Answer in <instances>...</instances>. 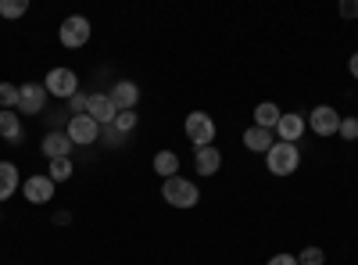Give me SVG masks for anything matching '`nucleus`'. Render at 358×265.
Masks as SVG:
<instances>
[{
  "label": "nucleus",
  "instance_id": "f257e3e1",
  "mask_svg": "<svg viewBox=\"0 0 358 265\" xmlns=\"http://www.w3.org/2000/svg\"><path fill=\"white\" fill-rule=\"evenodd\" d=\"M162 201L169 204V208L190 212V208H197L201 190H197L194 180H187V176H172V180H162Z\"/></svg>",
  "mask_w": 358,
  "mask_h": 265
},
{
  "label": "nucleus",
  "instance_id": "f03ea898",
  "mask_svg": "<svg viewBox=\"0 0 358 265\" xmlns=\"http://www.w3.org/2000/svg\"><path fill=\"white\" fill-rule=\"evenodd\" d=\"M265 165H268V172L273 176H294L297 169H301V151H297V143H283V140H276L273 147H268V155H265Z\"/></svg>",
  "mask_w": 358,
  "mask_h": 265
},
{
  "label": "nucleus",
  "instance_id": "7ed1b4c3",
  "mask_svg": "<svg viewBox=\"0 0 358 265\" xmlns=\"http://www.w3.org/2000/svg\"><path fill=\"white\" fill-rule=\"evenodd\" d=\"M183 133H187V140L194 143V151H197V147H212L215 143L219 126H215V119L208 111H190L187 122H183Z\"/></svg>",
  "mask_w": 358,
  "mask_h": 265
},
{
  "label": "nucleus",
  "instance_id": "20e7f679",
  "mask_svg": "<svg viewBox=\"0 0 358 265\" xmlns=\"http://www.w3.org/2000/svg\"><path fill=\"white\" fill-rule=\"evenodd\" d=\"M90 36H94V25H90V18H83V15H69L62 22V29H57V40H62V47H69V50H83L90 43Z\"/></svg>",
  "mask_w": 358,
  "mask_h": 265
},
{
  "label": "nucleus",
  "instance_id": "39448f33",
  "mask_svg": "<svg viewBox=\"0 0 358 265\" xmlns=\"http://www.w3.org/2000/svg\"><path fill=\"white\" fill-rule=\"evenodd\" d=\"M341 119L344 115L334 108V104H319V108H312L308 115H305V122H308V129L315 133V136H337L341 133Z\"/></svg>",
  "mask_w": 358,
  "mask_h": 265
},
{
  "label": "nucleus",
  "instance_id": "423d86ee",
  "mask_svg": "<svg viewBox=\"0 0 358 265\" xmlns=\"http://www.w3.org/2000/svg\"><path fill=\"white\" fill-rule=\"evenodd\" d=\"M43 86H47V94L57 97V101H72L79 94V76L72 69H50L43 76Z\"/></svg>",
  "mask_w": 358,
  "mask_h": 265
},
{
  "label": "nucleus",
  "instance_id": "0eeeda50",
  "mask_svg": "<svg viewBox=\"0 0 358 265\" xmlns=\"http://www.w3.org/2000/svg\"><path fill=\"white\" fill-rule=\"evenodd\" d=\"M47 101H50V94L43 83H22L18 86V115H43Z\"/></svg>",
  "mask_w": 358,
  "mask_h": 265
},
{
  "label": "nucleus",
  "instance_id": "6e6552de",
  "mask_svg": "<svg viewBox=\"0 0 358 265\" xmlns=\"http://www.w3.org/2000/svg\"><path fill=\"white\" fill-rule=\"evenodd\" d=\"M65 133H69V140H72L76 147H94V143H101V126L90 119V115H72L69 126H65Z\"/></svg>",
  "mask_w": 358,
  "mask_h": 265
},
{
  "label": "nucleus",
  "instance_id": "1a4fd4ad",
  "mask_svg": "<svg viewBox=\"0 0 358 265\" xmlns=\"http://www.w3.org/2000/svg\"><path fill=\"white\" fill-rule=\"evenodd\" d=\"M54 180L47 172H33L29 180H22V197L29 201V204H50L54 201Z\"/></svg>",
  "mask_w": 358,
  "mask_h": 265
},
{
  "label": "nucleus",
  "instance_id": "9d476101",
  "mask_svg": "<svg viewBox=\"0 0 358 265\" xmlns=\"http://www.w3.org/2000/svg\"><path fill=\"white\" fill-rule=\"evenodd\" d=\"M40 151H43L47 162H57V158H72L76 143L69 140L65 129H47V136H43V143H40Z\"/></svg>",
  "mask_w": 358,
  "mask_h": 265
},
{
  "label": "nucleus",
  "instance_id": "9b49d317",
  "mask_svg": "<svg viewBox=\"0 0 358 265\" xmlns=\"http://www.w3.org/2000/svg\"><path fill=\"white\" fill-rule=\"evenodd\" d=\"M305 133H308V122H305L301 111H283V115H280V122H276V140L297 143Z\"/></svg>",
  "mask_w": 358,
  "mask_h": 265
},
{
  "label": "nucleus",
  "instance_id": "f8f14e48",
  "mask_svg": "<svg viewBox=\"0 0 358 265\" xmlns=\"http://www.w3.org/2000/svg\"><path fill=\"white\" fill-rule=\"evenodd\" d=\"M108 97H111V104H115L118 111H136V104H140V86H136L133 79H118L111 90H108Z\"/></svg>",
  "mask_w": 358,
  "mask_h": 265
},
{
  "label": "nucleus",
  "instance_id": "ddd939ff",
  "mask_svg": "<svg viewBox=\"0 0 358 265\" xmlns=\"http://www.w3.org/2000/svg\"><path fill=\"white\" fill-rule=\"evenodd\" d=\"M86 115H90V119H94L101 129H104V126H111V122H115L118 108L111 104V97H108V94H90V101H86Z\"/></svg>",
  "mask_w": 358,
  "mask_h": 265
},
{
  "label": "nucleus",
  "instance_id": "4468645a",
  "mask_svg": "<svg viewBox=\"0 0 358 265\" xmlns=\"http://www.w3.org/2000/svg\"><path fill=\"white\" fill-rule=\"evenodd\" d=\"M219 169H222V151H219V147L215 143L212 147H197V151H194V172L208 180V176H215Z\"/></svg>",
  "mask_w": 358,
  "mask_h": 265
},
{
  "label": "nucleus",
  "instance_id": "2eb2a0df",
  "mask_svg": "<svg viewBox=\"0 0 358 265\" xmlns=\"http://www.w3.org/2000/svg\"><path fill=\"white\" fill-rule=\"evenodd\" d=\"M22 190V172L15 162H0V204L11 201Z\"/></svg>",
  "mask_w": 358,
  "mask_h": 265
},
{
  "label": "nucleus",
  "instance_id": "dca6fc26",
  "mask_svg": "<svg viewBox=\"0 0 358 265\" xmlns=\"http://www.w3.org/2000/svg\"><path fill=\"white\" fill-rule=\"evenodd\" d=\"M276 143V133L273 129H262V126H248L244 129V147L251 155H268V147Z\"/></svg>",
  "mask_w": 358,
  "mask_h": 265
},
{
  "label": "nucleus",
  "instance_id": "f3484780",
  "mask_svg": "<svg viewBox=\"0 0 358 265\" xmlns=\"http://www.w3.org/2000/svg\"><path fill=\"white\" fill-rule=\"evenodd\" d=\"M25 136V126H22V115L18 111H0V140H8V143H22Z\"/></svg>",
  "mask_w": 358,
  "mask_h": 265
},
{
  "label": "nucleus",
  "instance_id": "a211bd4d",
  "mask_svg": "<svg viewBox=\"0 0 358 265\" xmlns=\"http://www.w3.org/2000/svg\"><path fill=\"white\" fill-rule=\"evenodd\" d=\"M280 104H273V101H262L258 108H255V126H262V129H273L276 133V122H280Z\"/></svg>",
  "mask_w": 358,
  "mask_h": 265
},
{
  "label": "nucleus",
  "instance_id": "6ab92c4d",
  "mask_svg": "<svg viewBox=\"0 0 358 265\" xmlns=\"http://www.w3.org/2000/svg\"><path fill=\"white\" fill-rule=\"evenodd\" d=\"M151 169L162 176V180H172V176H179V155L176 151H158L155 162H151Z\"/></svg>",
  "mask_w": 358,
  "mask_h": 265
},
{
  "label": "nucleus",
  "instance_id": "aec40b11",
  "mask_svg": "<svg viewBox=\"0 0 358 265\" xmlns=\"http://www.w3.org/2000/svg\"><path fill=\"white\" fill-rule=\"evenodd\" d=\"M47 176H50L54 183H69L72 176H76V162L72 158H57V162L47 165Z\"/></svg>",
  "mask_w": 358,
  "mask_h": 265
},
{
  "label": "nucleus",
  "instance_id": "412c9836",
  "mask_svg": "<svg viewBox=\"0 0 358 265\" xmlns=\"http://www.w3.org/2000/svg\"><path fill=\"white\" fill-rule=\"evenodd\" d=\"M111 126H115L118 133H122V136H129V133H133V129L140 126V115H136V111H118Z\"/></svg>",
  "mask_w": 358,
  "mask_h": 265
},
{
  "label": "nucleus",
  "instance_id": "4be33fe9",
  "mask_svg": "<svg viewBox=\"0 0 358 265\" xmlns=\"http://www.w3.org/2000/svg\"><path fill=\"white\" fill-rule=\"evenodd\" d=\"M0 111H18V86L0 83Z\"/></svg>",
  "mask_w": 358,
  "mask_h": 265
},
{
  "label": "nucleus",
  "instance_id": "5701e85b",
  "mask_svg": "<svg viewBox=\"0 0 358 265\" xmlns=\"http://www.w3.org/2000/svg\"><path fill=\"white\" fill-rule=\"evenodd\" d=\"M29 11V0H0V18H22Z\"/></svg>",
  "mask_w": 358,
  "mask_h": 265
},
{
  "label": "nucleus",
  "instance_id": "b1692460",
  "mask_svg": "<svg viewBox=\"0 0 358 265\" xmlns=\"http://www.w3.org/2000/svg\"><path fill=\"white\" fill-rule=\"evenodd\" d=\"M297 265H326V251L315 248V244H308L301 255H297Z\"/></svg>",
  "mask_w": 358,
  "mask_h": 265
},
{
  "label": "nucleus",
  "instance_id": "393cba45",
  "mask_svg": "<svg viewBox=\"0 0 358 265\" xmlns=\"http://www.w3.org/2000/svg\"><path fill=\"white\" fill-rule=\"evenodd\" d=\"M101 143H104V147H111V151H115V147H122V143H126V136L118 133L115 126H104V129H101Z\"/></svg>",
  "mask_w": 358,
  "mask_h": 265
},
{
  "label": "nucleus",
  "instance_id": "a878e982",
  "mask_svg": "<svg viewBox=\"0 0 358 265\" xmlns=\"http://www.w3.org/2000/svg\"><path fill=\"white\" fill-rule=\"evenodd\" d=\"M337 136H344L348 143L358 140V119H355V115H344V119H341V133Z\"/></svg>",
  "mask_w": 358,
  "mask_h": 265
},
{
  "label": "nucleus",
  "instance_id": "bb28decb",
  "mask_svg": "<svg viewBox=\"0 0 358 265\" xmlns=\"http://www.w3.org/2000/svg\"><path fill=\"white\" fill-rule=\"evenodd\" d=\"M86 101H90V94H76L72 101H65V111H69V119H72V115H86Z\"/></svg>",
  "mask_w": 358,
  "mask_h": 265
},
{
  "label": "nucleus",
  "instance_id": "cd10ccee",
  "mask_svg": "<svg viewBox=\"0 0 358 265\" xmlns=\"http://www.w3.org/2000/svg\"><path fill=\"white\" fill-rule=\"evenodd\" d=\"M265 265H297V255H290V251H280V255H273Z\"/></svg>",
  "mask_w": 358,
  "mask_h": 265
},
{
  "label": "nucleus",
  "instance_id": "c85d7f7f",
  "mask_svg": "<svg viewBox=\"0 0 358 265\" xmlns=\"http://www.w3.org/2000/svg\"><path fill=\"white\" fill-rule=\"evenodd\" d=\"M341 18H358V0H341Z\"/></svg>",
  "mask_w": 358,
  "mask_h": 265
},
{
  "label": "nucleus",
  "instance_id": "c756f323",
  "mask_svg": "<svg viewBox=\"0 0 358 265\" xmlns=\"http://www.w3.org/2000/svg\"><path fill=\"white\" fill-rule=\"evenodd\" d=\"M72 222V212H54V226H69Z\"/></svg>",
  "mask_w": 358,
  "mask_h": 265
},
{
  "label": "nucleus",
  "instance_id": "7c9ffc66",
  "mask_svg": "<svg viewBox=\"0 0 358 265\" xmlns=\"http://www.w3.org/2000/svg\"><path fill=\"white\" fill-rule=\"evenodd\" d=\"M348 72H351V79H358V50L348 57Z\"/></svg>",
  "mask_w": 358,
  "mask_h": 265
}]
</instances>
